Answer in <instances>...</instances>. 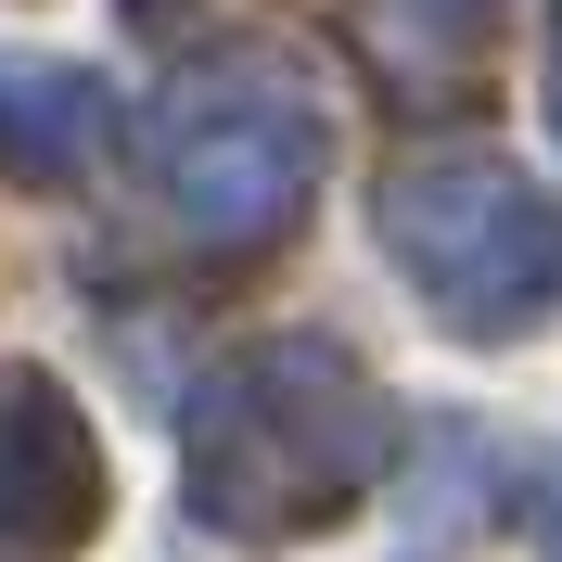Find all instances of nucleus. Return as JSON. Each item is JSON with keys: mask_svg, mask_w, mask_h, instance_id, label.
I'll return each mask as SVG.
<instances>
[{"mask_svg": "<svg viewBox=\"0 0 562 562\" xmlns=\"http://www.w3.org/2000/svg\"><path fill=\"white\" fill-rule=\"evenodd\" d=\"M550 128H562V0H550Z\"/></svg>", "mask_w": 562, "mask_h": 562, "instance_id": "7", "label": "nucleus"}, {"mask_svg": "<svg viewBox=\"0 0 562 562\" xmlns=\"http://www.w3.org/2000/svg\"><path fill=\"white\" fill-rule=\"evenodd\" d=\"M384 460H396V409L333 333H269V346L217 358L192 396V512L231 537L333 525Z\"/></svg>", "mask_w": 562, "mask_h": 562, "instance_id": "1", "label": "nucleus"}, {"mask_svg": "<svg viewBox=\"0 0 562 562\" xmlns=\"http://www.w3.org/2000/svg\"><path fill=\"white\" fill-rule=\"evenodd\" d=\"M384 256L435 294L448 333H525L562 294V205L512 154L448 140V154H409L384 179Z\"/></svg>", "mask_w": 562, "mask_h": 562, "instance_id": "3", "label": "nucleus"}, {"mask_svg": "<svg viewBox=\"0 0 562 562\" xmlns=\"http://www.w3.org/2000/svg\"><path fill=\"white\" fill-rule=\"evenodd\" d=\"M550 562H562V512H550Z\"/></svg>", "mask_w": 562, "mask_h": 562, "instance_id": "8", "label": "nucleus"}, {"mask_svg": "<svg viewBox=\"0 0 562 562\" xmlns=\"http://www.w3.org/2000/svg\"><path fill=\"white\" fill-rule=\"evenodd\" d=\"M154 179H167L179 231L205 256L281 244L294 205H307V179H319L307 77L281 65V52H217V65H192L167 90V115H154Z\"/></svg>", "mask_w": 562, "mask_h": 562, "instance_id": "2", "label": "nucleus"}, {"mask_svg": "<svg viewBox=\"0 0 562 562\" xmlns=\"http://www.w3.org/2000/svg\"><path fill=\"white\" fill-rule=\"evenodd\" d=\"M103 525V435L52 371H0V562H65Z\"/></svg>", "mask_w": 562, "mask_h": 562, "instance_id": "4", "label": "nucleus"}, {"mask_svg": "<svg viewBox=\"0 0 562 562\" xmlns=\"http://www.w3.org/2000/svg\"><path fill=\"white\" fill-rule=\"evenodd\" d=\"M115 140V90L65 52H0V167L13 179H90Z\"/></svg>", "mask_w": 562, "mask_h": 562, "instance_id": "5", "label": "nucleus"}, {"mask_svg": "<svg viewBox=\"0 0 562 562\" xmlns=\"http://www.w3.org/2000/svg\"><path fill=\"white\" fill-rule=\"evenodd\" d=\"M498 13H512V0H358V38H371V77H384V90L435 103V90H460V77L486 65Z\"/></svg>", "mask_w": 562, "mask_h": 562, "instance_id": "6", "label": "nucleus"}]
</instances>
